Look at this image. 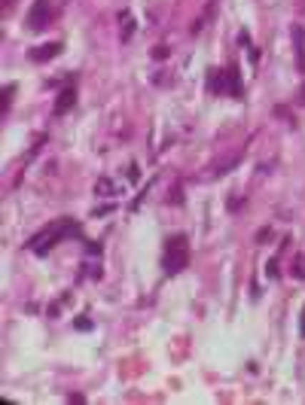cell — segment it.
I'll use <instances>...</instances> for the list:
<instances>
[{"instance_id":"7a4b0ae2","label":"cell","mask_w":305,"mask_h":405,"mask_svg":"<svg viewBox=\"0 0 305 405\" xmlns=\"http://www.w3.org/2000/svg\"><path fill=\"white\" fill-rule=\"evenodd\" d=\"M189 262V238L186 235H171L162 247V268L165 275H180Z\"/></svg>"},{"instance_id":"3957f363","label":"cell","mask_w":305,"mask_h":405,"mask_svg":"<svg viewBox=\"0 0 305 405\" xmlns=\"http://www.w3.org/2000/svg\"><path fill=\"white\" fill-rule=\"evenodd\" d=\"M208 88H211L214 95H223V92H235V95H239L241 92V86H239V80H235L232 67H226V71H217V67H214V71L208 73Z\"/></svg>"},{"instance_id":"8992f818","label":"cell","mask_w":305,"mask_h":405,"mask_svg":"<svg viewBox=\"0 0 305 405\" xmlns=\"http://www.w3.org/2000/svg\"><path fill=\"white\" fill-rule=\"evenodd\" d=\"M74 98H76V88H64V92L59 95V101H55V113H67V110L74 107Z\"/></svg>"},{"instance_id":"52a82bcc","label":"cell","mask_w":305,"mask_h":405,"mask_svg":"<svg viewBox=\"0 0 305 405\" xmlns=\"http://www.w3.org/2000/svg\"><path fill=\"white\" fill-rule=\"evenodd\" d=\"M119 21H122V43H126V40L131 37V25H134V21H131V13H129V9H122V13H119Z\"/></svg>"},{"instance_id":"9c48e42d","label":"cell","mask_w":305,"mask_h":405,"mask_svg":"<svg viewBox=\"0 0 305 405\" xmlns=\"http://www.w3.org/2000/svg\"><path fill=\"white\" fill-rule=\"evenodd\" d=\"M302 335H305V311H302Z\"/></svg>"},{"instance_id":"5b68a950","label":"cell","mask_w":305,"mask_h":405,"mask_svg":"<svg viewBox=\"0 0 305 405\" xmlns=\"http://www.w3.org/2000/svg\"><path fill=\"white\" fill-rule=\"evenodd\" d=\"M59 52H61V40H52V43H43V46H34V49L28 52V58L37 61V64H46V61H52Z\"/></svg>"},{"instance_id":"ba28073f","label":"cell","mask_w":305,"mask_h":405,"mask_svg":"<svg viewBox=\"0 0 305 405\" xmlns=\"http://www.w3.org/2000/svg\"><path fill=\"white\" fill-rule=\"evenodd\" d=\"M165 55H168L165 46H156V49H153V58H165Z\"/></svg>"},{"instance_id":"30bf717a","label":"cell","mask_w":305,"mask_h":405,"mask_svg":"<svg viewBox=\"0 0 305 405\" xmlns=\"http://www.w3.org/2000/svg\"><path fill=\"white\" fill-rule=\"evenodd\" d=\"M299 101H305V86H302V92H299Z\"/></svg>"},{"instance_id":"277c9868","label":"cell","mask_w":305,"mask_h":405,"mask_svg":"<svg viewBox=\"0 0 305 405\" xmlns=\"http://www.w3.org/2000/svg\"><path fill=\"white\" fill-rule=\"evenodd\" d=\"M52 19H55V9H52L49 0H37V4L31 6V13H28V28L43 31V28L52 25Z\"/></svg>"},{"instance_id":"6da1fadb","label":"cell","mask_w":305,"mask_h":405,"mask_svg":"<svg viewBox=\"0 0 305 405\" xmlns=\"http://www.w3.org/2000/svg\"><path fill=\"white\" fill-rule=\"evenodd\" d=\"M80 232V226H76L74 220H52L49 226H43L37 235H31V241H28V250L34 253H49L55 244H61L64 238H71V235Z\"/></svg>"}]
</instances>
